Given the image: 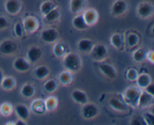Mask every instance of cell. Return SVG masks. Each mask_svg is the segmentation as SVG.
I'll return each mask as SVG.
<instances>
[{"mask_svg": "<svg viewBox=\"0 0 154 125\" xmlns=\"http://www.w3.org/2000/svg\"><path fill=\"white\" fill-rule=\"evenodd\" d=\"M30 63L24 57H17L13 62V68L15 71L20 73H26L30 69Z\"/></svg>", "mask_w": 154, "mask_h": 125, "instance_id": "obj_16", "label": "cell"}, {"mask_svg": "<svg viewBox=\"0 0 154 125\" xmlns=\"http://www.w3.org/2000/svg\"><path fill=\"white\" fill-rule=\"evenodd\" d=\"M141 91L142 89L138 87V86H132L128 87L123 93V100L129 106L137 108Z\"/></svg>", "mask_w": 154, "mask_h": 125, "instance_id": "obj_2", "label": "cell"}, {"mask_svg": "<svg viewBox=\"0 0 154 125\" xmlns=\"http://www.w3.org/2000/svg\"><path fill=\"white\" fill-rule=\"evenodd\" d=\"M136 14L142 20H147L151 18L154 14L153 3L150 1L141 2L137 6Z\"/></svg>", "mask_w": 154, "mask_h": 125, "instance_id": "obj_4", "label": "cell"}, {"mask_svg": "<svg viewBox=\"0 0 154 125\" xmlns=\"http://www.w3.org/2000/svg\"><path fill=\"white\" fill-rule=\"evenodd\" d=\"M45 103L47 112H53L58 108L59 101L56 96H50L46 99H45Z\"/></svg>", "mask_w": 154, "mask_h": 125, "instance_id": "obj_34", "label": "cell"}, {"mask_svg": "<svg viewBox=\"0 0 154 125\" xmlns=\"http://www.w3.org/2000/svg\"><path fill=\"white\" fill-rule=\"evenodd\" d=\"M34 114L37 115H43L47 112L46 107H45V99H34L30 105V109Z\"/></svg>", "mask_w": 154, "mask_h": 125, "instance_id": "obj_18", "label": "cell"}, {"mask_svg": "<svg viewBox=\"0 0 154 125\" xmlns=\"http://www.w3.org/2000/svg\"><path fill=\"white\" fill-rule=\"evenodd\" d=\"M138 75H139V73H138V72L136 69H133V68H130L126 72V78L129 81H135V80L138 78Z\"/></svg>", "mask_w": 154, "mask_h": 125, "instance_id": "obj_38", "label": "cell"}, {"mask_svg": "<svg viewBox=\"0 0 154 125\" xmlns=\"http://www.w3.org/2000/svg\"><path fill=\"white\" fill-rule=\"evenodd\" d=\"M22 25L23 27L25 33L33 34L39 29V21L33 16H27L23 20Z\"/></svg>", "mask_w": 154, "mask_h": 125, "instance_id": "obj_12", "label": "cell"}, {"mask_svg": "<svg viewBox=\"0 0 154 125\" xmlns=\"http://www.w3.org/2000/svg\"><path fill=\"white\" fill-rule=\"evenodd\" d=\"M143 120L144 122V124L146 125H153L154 123V114L152 112L147 111L143 114L142 116Z\"/></svg>", "mask_w": 154, "mask_h": 125, "instance_id": "obj_39", "label": "cell"}, {"mask_svg": "<svg viewBox=\"0 0 154 125\" xmlns=\"http://www.w3.org/2000/svg\"><path fill=\"white\" fill-rule=\"evenodd\" d=\"M5 77V75H4V72H3L2 69L0 68V84H1L2 83V79L4 78Z\"/></svg>", "mask_w": 154, "mask_h": 125, "instance_id": "obj_45", "label": "cell"}, {"mask_svg": "<svg viewBox=\"0 0 154 125\" xmlns=\"http://www.w3.org/2000/svg\"><path fill=\"white\" fill-rule=\"evenodd\" d=\"M110 43L116 50H121L124 45V38L120 33H114L110 37Z\"/></svg>", "mask_w": 154, "mask_h": 125, "instance_id": "obj_31", "label": "cell"}, {"mask_svg": "<svg viewBox=\"0 0 154 125\" xmlns=\"http://www.w3.org/2000/svg\"><path fill=\"white\" fill-rule=\"evenodd\" d=\"M143 90H144V91L147 92V93H149V94L152 95V96H154V84H153V82L150 83L149 85H147V87H146L144 89H143Z\"/></svg>", "mask_w": 154, "mask_h": 125, "instance_id": "obj_42", "label": "cell"}, {"mask_svg": "<svg viewBox=\"0 0 154 125\" xmlns=\"http://www.w3.org/2000/svg\"><path fill=\"white\" fill-rule=\"evenodd\" d=\"M45 82L43 84V89L46 93H55L60 87V84L57 81V80L54 79V78H47L45 80Z\"/></svg>", "mask_w": 154, "mask_h": 125, "instance_id": "obj_28", "label": "cell"}, {"mask_svg": "<svg viewBox=\"0 0 154 125\" xmlns=\"http://www.w3.org/2000/svg\"><path fill=\"white\" fill-rule=\"evenodd\" d=\"M147 51L144 48H137L132 53V60L136 63H142L147 60Z\"/></svg>", "mask_w": 154, "mask_h": 125, "instance_id": "obj_32", "label": "cell"}, {"mask_svg": "<svg viewBox=\"0 0 154 125\" xmlns=\"http://www.w3.org/2000/svg\"><path fill=\"white\" fill-rule=\"evenodd\" d=\"M14 111V107L10 102H3L0 105V114L3 117H9Z\"/></svg>", "mask_w": 154, "mask_h": 125, "instance_id": "obj_35", "label": "cell"}, {"mask_svg": "<svg viewBox=\"0 0 154 125\" xmlns=\"http://www.w3.org/2000/svg\"><path fill=\"white\" fill-rule=\"evenodd\" d=\"M57 81L60 85L63 86V87H69L74 81V74L65 69L58 75Z\"/></svg>", "mask_w": 154, "mask_h": 125, "instance_id": "obj_20", "label": "cell"}, {"mask_svg": "<svg viewBox=\"0 0 154 125\" xmlns=\"http://www.w3.org/2000/svg\"><path fill=\"white\" fill-rule=\"evenodd\" d=\"M14 111H15L18 118L22 119L25 121H27L29 118V108H28L27 105H24V104H17L15 106V108H14Z\"/></svg>", "mask_w": 154, "mask_h": 125, "instance_id": "obj_26", "label": "cell"}, {"mask_svg": "<svg viewBox=\"0 0 154 125\" xmlns=\"http://www.w3.org/2000/svg\"><path fill=\"white\" fill-rule=\"evenodd\" d=\"M99 70L100 73L105 78L109 80H115L118 75V72L115 66L110 63H105V61L100 62L99 64Z\"/></svg>", "mask_w": 154, "mask_h": 125, "instance_id": "obj_9", "label": "cell"}, {"mask_svg": "<svg viewBox=\"0 0 154 125\" xmlns=\"http://www.w3.org/2000/svg\"><path fill=\"white\" fill-rule=\"evenodd\" d=\"M27 121H25V120H22V119H20L18 118L16 122L14 123V124H17V125H26Z\"/></svg>", "mask_w": 154, "mask_h": 125, "instance_id": "obj_44", "label": "cell"}, {"mask_svg": "<svg viewBox=\"0 0 154 125\" xmlns=\"http://www.w3.org/2000/svg\"><path fill=\"white\" fill-rule=\"evenodd\" d=\"M43 57V51L37 45H32L27 49L26 59L30 64H36L42 60Z\"/></svg>", "mask_w": 154, "mask_h": 125, "instance_id": "obj_10", "label": "cell"}, {"mask_svg": "<svg viewBox=\"0 0 154 125\" xmlns=\"http://www.w3.org/2000/svg\"><path fill=\"white\" fill-rule=\"evenodd\" d=\"M95 42L90 39H81L77 44L78 50L82 54H90L95 45Z\"/></svg>", "mask_w": 154, "mask_h": 125, "instance_id": "obj_19", "label": "cell"}, {"mask_svg": "<svg viewBox=\"0 0 154 125\" xmlns=\"http://www.w3.org/2000/svg\"><path fill=\"white\" fill-rule=\"evenodd\" d=\"M71 96L74 102L81 105L89 102V97L86 92L82 90H80V89H75L72 90Z\"/></svg>", "mask_w": 154, "mask_h": 125, "instance_id": "obj_23", "label": "cell"}, {"mask_svg": "<svg viewBox=\"0 0 154 125\" xmlns=\"http://www.w3.org/2000/svg\"><path fill=\"white\" fill-rule=\"evenodd\" d=\"M154 103V96L149 94L147 92L142 90L141 96L138 100V107L137 108H141V109H146L149 108L153 105Z\"/></svg>", "mask_w": 154, "mask_h": 125, "instance_id": "obj_15", "label": "cell"}, {"mask_svg": "<svg viewBox=\"0 0 154 125\" xmlns=\"http://www.w3.org/2000/svg\"><path fill=\"white\" fill-rule=\"evenodd\" d=\"M87 0H71L69 8L72 14L75 15L81 14L87 8Z\"/></svg>", "mask_w": 154, "mask_h": 125, "instance_id": "obj_22", "label": "cell"}, {"mask_svg": "<svg viewBox=\"0 0 154 125\" xmlns=\"http://www.w3.org/2000/svg\"><path fill=\"white\" fill-rule=\"evenodd\" d=\"M60 16H61V13H60L59 8L57 6L43 17L44 20L46 23H57L60 20Z\"/></svg>", "mask_w": 154, "mask_h": 125, "instance_id": "obj_30", "label": "cell"}, {"mask_svg": "<svg viewBox=\"0 0 154 125\" xmlns=\"http://www.w3.org/2000/svg\"><path fill=\"white\" fill-rule=\"evenodd\" d=\"M129 123L132 125H142L144 124V120H143L142 117H141V118H139V117H136L132 118V120H130V123Z\"/></svg>", "mask_w": 154, "mask_h": 125, "instance_id": "obj_41", "label": "cell"}, {"mask_svg": "<svg viewBox=\"0 0 154 125\" xmlns=\"http://www.w3.org/2000/svg\"><path fill=\"white\" fill-rule=\"evenodd\" d=\"M63 66L66 70L76 74L83 67V60L80 54L75 52H68L63 57Z\"/></svg>", "mask_w": 154, "mask_h": 125, "instance_id": "obj_1", "label": "cell"}, {"mask_svg": "<svg viewBox=\"0 0 154 125\" xmlns=\"http://www.w3.org/2000/svg\"><path fill=\"white\" fill-rule=\"evenodd\" d=\"M14 33L15 37H17V39H22L23 37L25 31H24L22 23H15L14 25Z\"/></svg>", "mask_w": 154, "mask_h": 125, "instance_id": "obj_37", "label": "cell"}, {"mask_svg": "<svg viewBox=\"0 0 154 125\" xmlns=\"http://www.w3.org/2000/svg\"><path fill=\"white\" fill-rule=\"evenodd\" d=\"M108 48L105 45L102 43L95 44L93 50L90 55H91L92 59L95 61L100 63L105 61L108 57Z\"/></svg>", "mask_w": 154, "mask_h": 125, "instance_id": "obj_5", "label": "cell"}, {"mask_svg": "<svg viewBox=\"0 0 154 125\" xmlns=\"http://www.w3.org/2000/svg\"><path fill=\"white\" fill-rule=\"evenodd\" d=\"M40 37L45 43L54 44L60 40V33L57 29L48 27L41 31Z\"/></svg>", "mask_w": 154, "mask_h": 125, "instance_id": "obj_8", "label": "cell"}, {"mask_svg": "<svg viewBox=\"0 0 154 125\" xmlns=\"http://www.w3.org/2000/svg\"><path fill=\"white\" fill-rule=\"evenodd\" d=\"M81 116L84 119L87 120H92L98 117L100 114L101 111L97 105L94 102H87V103L81 105Z\"/></svg>", "mask_w": 154, "mask_h": 125, "instance_id": "obj_3", "label": "cell"}, {"mask_svg": "<svg viewBox=\"0 0 154 125\" xmlns=\"http://www.w3.org/2000/svg\"><path fill=\"white\" fill-rule=\"evenodd\" d=\"M20 93L26 99H30L35 96L36 93V89L34 84L32 83H26L21 87Z\"/></svg>", "mask_w": 154, "mask_h": 125, "instance_id": "obj_25", "label": "cell"}, {"mask_svg": "<svg viewBox=\"0 0 154 125\" xmlns=\"http://www.w3.org/2000/svg\"><path fill=\"white\" fill-rule=\"evenodd\" d=\"M18 51V45L12 39H5L0 42V54L5 57H12Z\"/></svg>", "mask_w": 154, "mask_h": 125, "instance_id": "obj_6", "label": "cell"}, {"mask_svg": "<svg viewBox=\"0 0 154 125\" xmlns=\"http://www.w3.org/2000/svg\"><path fill=\"white\" fill-rule=\"evenodd\" d=\"M0 87L7 92L13 91L17 87V81L12 76H5L2 81Z\"/></svg>", "mask_w": 154, "mask_h": 125, "instance_id": "obj_29", "label": "cell"}, {"mask_svg": "<svg viewBox=\"0 0 154 125\" xmlns=\"http://www.w3.org/2000/svg\"><path fill=\"white\" fill-rule=\"evenodd\" d=\"M108 105L112 111L118 113H127L129 111V106L124 102L115 96H111L108 99Z\"/></svg>", "mask_w": 154, "mask_h": 125, "instance_id": "obj_11", "label": "cell"}, {"mask_svg": "<svg viewBox=\"0 0 154 125\" xmlns=\"http://www.w3.org/2000/svg\"><path fill=\"white\" fill-rule=\"evenodd\" d=\"M57 7L55 4L52 1H49V0H47V1L43 2L42 3L40 6V11L42 13V16H45V14L48 13V12L51 11L52 9H54V8Z\"/></svg>", "mask_w": 154, "mask_h": 125, "instance_id": "obj_36", "label": "cell"}, {"mask_svg": "<svg viewBox=\"0 0 154 125\" xmlns=\"http://www.w3.org/2000/svg\"><path fill=\"white\" fill-rule=\"evenodd\" d=\"M53 45H54V46H53V53H54V56L57 58L62 59L69 52L67 45L63 41L58 40Z\"/></svg>", "mask_w": 154, "mask_h": 125, "instance_id": "obj_24", "label": "cell"}, {"mask_svg": "<svg viewBox=\"0 0 154 125\" xmlns=\"http://www.w3.org/2000/svg\"><path fill=\"white\" fill-rule=\"evenodd\" d=\"M33 75L38 81H45L49 78L51 69L46 65H38L33 69Z\"/></svg>", "mask_w": 154, "mask_h": 125, "instance_id": "obj_17", "label": "cell"}, {"mask_svg": "<svg viewBox=\"0 0 154 125\" xmlns=\"http://www.w3.org/2000/svg\"><path fill=\"white\" fill-rule=\"evenodd\" d=\"M135 82H136L137 86L143 90L147 85H149L150 83L153 82V81H152V78L149 74L143 73L138 75V78L135 80Z\"/></svg>", "mask_w": 154, "mask_h": 125, "instance_id": "obj_33", "label": "cell"}, {"mask_svg": "<svg viewBox=\"0 0 154 125\" xmlns=\"http://www.w3.org/2000/svg\"><path fill=\"white\" fill-rule=\"evenodd\" d=\"M72 26L75 30H80V31H84L90 28L86 23L82 13L75 15V17L72 20Z\"/></svg>", "mask_w": 154, "mask_h": 125, "instance_id": "obj_27", "label": "cell"}, {"mask_svg": "<svg viewBox=\"0 0 154 125\" xmlns=\"http://www.w3.org/2000/svg\"><path fill=\"white\" fill-rule=\"evenodd\" d=\"M23 8L21 0H6L5 2V10L11 16L19 14Z\"/></svg>", "mask_w": 154, "mask_h": 125, "instance_id": "obj_13", "label": "cell"}, {"mask_svg": "<svg viewBox=\"0 0 154 125\" xmlns=\"http://www.w3.org/2000/svg\"><path fill=\"white\" fill-rule=\"evenodd\" d=\"M140 41L139 35L135 32H129L124 37V44L130 49L136 48L140 44Z\"/></svg>", "mask_w": 154, "mask_h": 125, "instance_id": "obj_21", "label": "cell"}, {"mask_svg": "<svg viewBox=\"0 0 154 125\" xmlns=\"http://www.w3.org/2000/svg\"><path fill=\"white\" fill-rule=\"evenodd\" d=\"M84 20L89 27H94L98 23L99 19V15L97 11L93 8H87L82 12Z\"/></svg>", "mask_w": 154, "mask_h": 125, "instance_id": "obj_14", "label": "cell"}, {"mask_svg": "<svg viewBox=\"0 0 154 125\" xmlns=\"http://www.w3.org/2000/svg\"><path fill=\"white\" fill-rule=\"evenodd\" d=\"M129 4L126 0H115L111 5V13L115 17H121L126 14Z\"/></svg>", "mask_w": 154, "mask_h": 125, "instance_id": "obj_7", "label": "cell"}, {"mask_svg": "<svg viewBox=\"0 0 154 125\" xmlns=\"http://www.w3.org/2000/svg\"><path fill=\"white\" fill-rule=\"evenodd\" d=\"M9 27V23L7 18L3 16H0V31L7 29Z\"/></svg>", "mask_w": 154, "mask_h": 125, "instance_id": "obj_40", "label": "cell"}, {"mask_svg": "<svg viewBox=\"0 0 154 125\" xmlns=\"http://www.w3.org/2000/svg\"><path fill=\"white\" fill-rule=\"evenodd\" d=\"M153 57H154V52L152 50H150V51H147V60H148L149 62H150L151 64H153L154 63V60H153Z\"/></svg>", "mask_w": 154, "mask_h": 125, "instance_id": "obj_43", "label": "cell"}]
</instances>
